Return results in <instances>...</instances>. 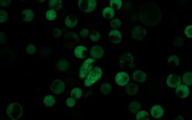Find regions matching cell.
<instances>
[{
	"mask_svg": "<svg viewBox=\"0 0 192 120\" xmlns=\"http://www.w3.org/2000/svg\"><path fill=\"white\" fill-rule=\"evenodd\" d=\"M75 104V99L72 98H69L66 101V104L68 107H72L74 106Z\"/></svg>",
	"mask_w": 192,
	"mask_h": 120,
	"instance_id": "37",
	"label": "cell"
},
{
	"mask_svg": "<svg viewBox=\"0 0 192 120\" xmlns=\"http://www.w3.org/2000/svg\"><path fill=\"white\" fill-rule=\"evenodd\" d=\"M151 113L153 117L155 118H161L164 114L163 109L160 105H154L151 109Z\"/></svg>",
	"mask_w": 192,
	"mask_h": 120,
	"instance_id": "15",
	"label": "cell"
},
{
	"mask_svg": "<svg viewBox=\"0 0 192 120\" xmlns=\"http://www.w3.org/2000/svg\"><path fill=\"white\" fill-rule=\"evenodd\" d=\"M78 23V19L74 15H69L65 20V23L68 27L73 28L75 27Z\"/></svg>",
	"mask_w": 192,
	"mask_h": 120,
	"instance_id": "17",
	"label": "cell"
},
{
	"mask_svg": "<svg viewBox=\"0 0 192 120\" xmlns=\"http://www.w3.org/2000/svg\"><path fill=\"white\" fill-rule=\"evenodd\" d=\"M102 75L101 69L99 67L96 66L90 72L85 79L84 85L85 86L89 87L101 78Z\"/></svg>",
	"mask_w": 192,
	"mask_h": 120,
	"instance_id": "2",
	"label": "cell"
},
{
	"mask_svg": "<svg viewBox=\"0 0 192 120\" xmlns=\"http://www.w3.org/2000/svg\"><path fill=\"white\" fill-rule=\"evenodd\" d=\"M114 11L111 8H106L103 11V16L106 19H111L114 17Z\"/></svg>",
	"mask_w": 192,
	"mask_h": 120,
	"instance_id": "22",
	"label": "cell"
},
{
	"mask_svg": "<svg viewBox=\"0 0 192 120\" xmlns=\"http://www.w3.org/2000/svg\"><path fill=\"white\" fill-rule=\"evenodd\" d=\"M74 54L79 59H83L86 57L88 54V50L84 46H78L74 50Z\"/></svg>",
	"mask_w": 192,
	"mask_h": 120,
	"instance_id": "14",
	"label": "cell"
},
{
	"mask_svg": "<svg viewBox=\"0 0 192 120\" xmlns=\"http://www.w3.org/2000/svg\"><path fill=\"white\" fill-rule=\"evenodd\" d=\"M11 120H17L16 119H12Z\"/></svg>",
	"mask_w": 192,
	"mask_h": 120,
	"instance_id": "45",
	"label": "cell"
},
{
	"mask_svg": "<svg viewBox=\"0 0 192 120\" xmlns=\"http://www.w3.org/2000/svg\"><path fill=\"white\" fill-rule=\"evenodd\" d=\"M129 108L130 110L132 113H136L140 110L141 105L138 102L134 101L130 104Z\"/></svg>",
	"mask_w": 192,
	"mask_h": 120,
	"instance_id": "25",
	"label": "cell"
},
{
	"mask_svg": "<svg viewBox=\"0 0 192 120\" xmlns=\"http://www.w3.org/2000/svg\"><path fill=\"white\" fill-rule=\"evenodd\" d=\"M83 92L80 89L75 88L72 90L71 93V96L73 99H78L82 96Z\"/></svg>",
	"mask_w": 192,
	"mask_h": 120,
	"instance_id": "26",
	"label": "cell"
},
{
	"mask_svg": "<svg viewBox=\"0 0 192 120\" xmlns=\"http://www.w3.org/2000/svg\"><path fill=\"white\" fill-rule=\"evenodd\" d=\"M26 50L28 54H33L36 51V48L33 44H29L26 47Z\"/></svg>",
	"mask_w": 192,
	"mask_h": 120,
	"instance_id": "35",
	"label": "cell"
},
{
	"mask_svg": "<svg viewBox=\"0 0 192 120\" xmlns=\"http://www.w3.org/2000/svg\"><path fill=\"white\" fill-rule=\"evenodd\" d=\"M146 30L141 26H137L133 29L132 35L134 39L138 41L143 40L146 35Z\"/></svg>",
	"mask_w": 192,
	"mask_h": 120,
	"instance_id": "7",
	"label": "cell"
},
{
	"mask_svg": "<svg viewBox=\"0 0 192 120\" xmlns=\"http://www.w3.org/2000/svg\"><path fill=\"white\" fill-rule=\"evenodd\" d=\"M122 40V35L120 31L114 30L110 32L108 35V40L113 43H120Z\"/></svg>",
	"mask_w": 192,
	"mask_h": 120,
	"instance_id": "12",
	"label": "cell"
},
{
	"mask_svg": "<svg viewBox=\"0 0 192 120\" xmlns=\"http://www.w3.org/2000/svg\"><path fill=\"white\" fill-rule=\"evenodd\" d=\"M104 51L103 48L100 46H96L93 47L90 51V54L94 58L99 59L103 57Z\"/></svg>",
	"mask_w": 192,
	"mask_h": 120,
	"instance_id": "11",
	"label": "cell"
},
{
	"mask_svg": "<svg viewBox=\"0 0 192 120\" xmlns=\"http://www.w3.org/2000/svg\"><path fill=\"white\" fill-rule=\"evenodd\" d=\"M175 120H184V118L182 116H178Z\"/></svg>",
	"mask_w": 192,
	"mask_h": 120,
	"instance_id": "43",
	"label": "cell"
},
{
	"mask_svg": "<svg viewBox=\"0 0 192 120\" xmlns=\"http://www.w3.org/2000/svg\"><path fill=\"white\" fill-rule=\"evenodd\" d=\"M47 19L50 21H53L56 18L57 14L55 10H50L47 11L46 14Z\"/></svg>",
	"mask_w": 192,
	"mask_h": 120,
	"instance_id": "31",
	"label": "cell"
},
{
	"mask_svg": "<svg viewBox=\"0 0 192 120\" xmlns=\"http://www.w3.org/2000/svg\"><path fill=\"white\" fill-rule=\"evenodd\" d=\"M95 0H80L78 1V7L85 12H89L93 11L97 6Z\"/></svg>",
	"mask_w": 192,
	"mask_h": 120,
	"instance_id": "5",
	"label": "cell"
},
{
	"mask_svg": "<svg viewBox=\"0 0 192 120\" xmlns=\"http://www.w3.org/2000/svg\"><path fill=\"white\" fill-rule=\"evenodd\" d=\"M138 86L136 83H130L126 87L127 93L131 96L136 94L138 91Z\"/></svg>",
	"mask_w": 192,
	"mask_h": 120,
	"instance_id": "20",
	"label": "cell"
},
{
	"mask_svg": "<svg viewBox=\"0 0 192 120\" xmlns=\"http://www.w3.org/2000/svg\"><path fill=\"white\" fill-rule=\"evenodd\" d=\"M189 89L186 86L181 85L178 87L176 89V94L180 99H184L187 97L189 94Z\"/></svg>",
	"mask_w": 192,
	"mask_h": 120,
	"instance_id": "13",
	"label": "cell"
},
{
	"mask_svg": "<svg viewBox=\"0 0 192 120\" xmlns=\"http://www.w3.org/2000/svg\"><path fill=\"white\" fill-rule=\"evenodd\" d=\"M183 82L186 85H192V73L188 72L184 75L182 77Z\"/></svg>",
	"mask_w": 192,
	"mask_h": 120,
	"instance_id": "23",
	"label": "cell"
},
{
	"mask_svg": "<svg viewBox=\"0 0 192 120\" xmlns=\"http://www.w3.org/2000/svg\"><path fill=\"white\" fill-rule=\"evenodd\" d=\"M53 34L55 37H59L61 35V31L59 29H55L53 32Z\"/></svg>",
	"mask_w": 192,
	"mask_h": 120,
	"instance_id": "41",
	"label": "cell"
},
{
	"mask_svg": "<svg viewBox=\"0 0 192 120\" xmlns=\"http://www.w3.org/2000/svg\"><path fill=\"white\" fill-rule=\"evenodd\" d=\"M95 60L92 58H89L86 60L82 65L79 71V76L80 79L85 78L88 73L93 68Z\"/></svg>",
	"mask_w": 192,
	"mask_h": 120,
	"instance_id": "6",
	"label": "cell"
},
{
	"mask_svg": "<svg viewBox=\"0 0 192 120\" xmlns=\"http://www.w3.org/2000/svg\"><path fill=\"white\" fill-rule=\"evenodd\" d=\"M168 62L170 66L175 67L179 65V60L177 56L172 55L168 59Z\"/></svg>",
	"mask_w": 192,
	"mask_h": 120,
	"instance_id": "29",
	"label": "cell"
},
{
	"mask_svg": "<svg viewBox=\"0 0 192 120\" xmlns=\"http://www.w3.org/2000/svg\"><path fill=\"white\" fill-rule=\"evenodd\" d=\"M133 78L137 82L143 83L146 80V75L143 72L137 70L133 73Z\"/></svg>",
	"mask_w": 192,
	"mask_h": 120,
	"instance_id": "16",
	"label": "cell"
},
{
	"mask_svg": "<svg viewBox=\"0 0 192 120\" xmlns=\"http://www.w3.org/2000/svg\"><path fill=\"white\" fill-rule=\"evenodd\" d=\"M7 112L9 117L16 119L22 116L23 110L22 107L20 104L17 103H13L9 105Z\"/></svg>",
	"mask_w": 192,
	"mask_h": 120,
	"instance_id": "3",
	"label": "cell"
},
{
	"mask_svg": "<svg viewBox=\"0 0 192 120\" xmlns=\"http://www.w3.org/2000/svg\"><path fill=\"white\" fill-rule=\"evenodd\" d=\"M8 18V15L7 12L4 10L0 11V23L5 22Z\"/></svg>",
	"mask_w": 192,
	"mask_h": 120,
	"instance_id": "34",
	"label": "cell"
},
{
	"mask_svg": "<svg viewBox=\"0 0 192 120\" xmlns=\"http://www.w3.org/2000/svg\"><path fill=\"white\" fill-rule=\"evenodd\" d=\"M111 26L114 29L120 28L121 26V22L118 18H115L113 19L111 21Z\"/></svg>",
	"mask_w": 192,
	"mask_h": 120,
	"instance_id": "32",
	"label": "cell"
},
{
	"mask_svg": "<svg viewBox=\"0 0 192 120\" xmlns=\"http://www.w3.org/2000/svg\"><path fill=\"white\" fill-rule=\"evenodd\" d=\"M136 119L137 120H149V115L145 111H142L137 114Z\"/></svg>",
	"mask_w": 192,
	"mask_h": 120,
	"instance_id": "28",
	"label": "cell"
},
{
	"mask_svg": "<svg viewBox=\"0 0 192 120\" xmlns=\"http://www.w3.org/2000/svg\"><path fill=\"white\" fill-rule=\"evenodd\" d=\"M186 35L189 38H192V25L187 26L185 31Z\"/></svg>",
	"mask_w": 192,
	"mask_h": 120,
	"instance_id": "36",
	"label": "cell"
},
{
	"mask_svg": "<svg viewBox=\"0 0 192 120\" xmlns=\"http://www.w3.org/2000/svg\"><path fill=\"white\" fill-rule=\"evenodd\" d=\"M110 4L111 8L117 10L121 8L122 3L120 0H112L110 2Z\"/></svg>",
	"mask_w": 192,
	"mask_h": 120,
	"instance_id": "27",
	"label": "cell"
},
{
	"mask_svg": "<svg viewBox=\"0 0 192 120\" xmlns=\"http://www.w3.org/2000/svg\"><path fill=\"white\" fill-rule=\"evenodd\" d=\"M34 18V14L30 9H26L21 13V18L24 21L29 22L32 21Z\"/></svg>",
	"mask_w": 192,
	"mask_h": 120,
	"instance_id": "18",
	"label": "cell"
},
{
	"mask_svg": "<svg viewBox=\"0 0 192 120\" xmlns=\"http://www.w3.org/2000/svg\"><path fill=\"white\" fill-rule=\"evenodd\" d=\"M80 35H81L82 37H83V38H86L89 35V32L87 29H82L80 31Z\"/></svg>",
	"mask_w": 192,
	"mask_h": 120,
	"instance_id": "40",
	"label": "cell"
},
{
	"mask_svg": "<svg viewBox=\"0 0 192 120\" xmlns=\"http://www.w3.org/2000/svg\"><path fill=\"white\" fill-rule=\"evenodd\" d=\"M49 6L51 10L55 11L59 10L62 7V2L59 0H51L49 2Z\"/></svg>",
	"mask_w": 192,
	"mask_h": 120,
	"instance_id": "19",
	"label": "cell"
},
{
	"mask_svg": "<svg viewBox=\"0 0 192 120\" xmlns=\"http://www.w3.org/2000/svg\"><path fill=\"white\" fill-rule=\"evenodd\" d=\"M139 19L145 25L154 26L160 18V12L157 6L151 3L144 4L139 11Z\"/></svg>",
	"mask_w": 192,
	"mask_h": 120,
	"instance_id": "1",
	"label": "cell"
},
{
	"mask_svg": "<svg viewBox=\"0 0 192 120\" xmlns=\"http://www.w3.org/2000/svg\"><path fill=\"white\" fill-rule=\"evenodd\" d=\"M37 1L38 2L42 3L43 2H44V1H42L41 0V1Z\"/></svg>",
	"mask_w": 192,
	"mask_h": 120,
	"instance_id": "44",
	"label": "cell"
},
{
	"mask_svg": "<svg viewBox=\"0 0 192 120\" xmlns=\"http://www.w3.org/2000/svg\"><path fill=\"white\" fill-rule=\"evenodd\" d=\"M111 90V87L109 84L104 83L100 88V91L103 94L107 95L109 94Z\"/></svg>",
	"mask_w": 192,
	"mask_h": 120,
	"instance_id": "30",
	"label": "cell"
},
{
	"mask_svg": "<svg viewBox=\"0 0 192 120\" xmlns=\"http://www.w3.org/2000/svg\"><path fill=\"white\" fill-rule=\"evenodd\" d=\"M49 53V49L47 48H43L41 49V54L42 56L44 57H47Z\"/></svg>",
	"mask_w": 192,
	"mask_h": 120,
	"instance_id": "42",
	"label": "cell"
},
{
	"mask_svg": "<svg viewBox=\"0 0 192 120\" xmlns=\"http://www.w3.org/2000/svg\"><path fill=\"white\" fill-rule=\"evenodd\" d=\"M79 41V38L78 35L75 32H70L68 33L65 35L63 40V44L69 48L75 47Z\"/></svg>",
	"mask_w": 192,
	"mask_h": 120,
	"instance_id": "4",
	"label": "cell"
},
{
	"mask_svg": "<svg viewBox=\"0 0 192 120\" xmlns=\"http://www.w3.org/2000/svg\"><path fill=\"white\" fill-rule=\"evenodd\" d=\"M55 102V98L51 95L46 96L44 98V103L46 106L52 107L54 105Z\"/></svg>",
	"mask_w": 192,
	"mask_h": 120,
	"instance_id": "24",
	"label": "cell"
},
{
	"mask_svg": "<svg viewBox=\"0 0 192 120\" xmlns=\"http://www.w3.org/2000/svg\"><path fill=\"white\" fill-rule=\"evenodd\" d=\"M65 88L66 86L63 81L56 80L53 82L51 86V90L55 94H60L64 92Z\"/></svg>",
	"mask_w": 192,
	"mask_h": 120,
	"instance_id": "8",
	"label": "cell"
},
{
	"mask_svg": "<svg viewBox=\"0 0 192 120\" xmlns=\"http://www.w3.org/2000/svg\"><path fill=\"white\" fill-rule=\"evenodd\" d=\"M11 3V1L10 0H6V1H4V0H1L0 1V4H1L2 7H8L10 5Z\"/></svg>",
	"mask_w": 192,
	"mask_h": 120,
	"instance_id": "39",
	"label": "cell"
},
{
	"mask_svg": "<svg viewBox=\"0 0 192 120\" xmlns=\"http://www.w3.org/2000/svg\"><path fill=\"white\" fill-rule=\"evenodd\" d=\"M100 34L97 31H94L91 33L90 35V39L93 41H97L100 40Z\"/></svg>",
	"mask_w": 192,
	"mask_h": 120,
	"instance_id": "33",
	"label": "cell"
},
{
	"mask_svg": "<svg viewBox=\"0 0 192 120\" xmlns=\"http://www.w3.org/2000/svg\"><path fill=\"white\" fill-rule=\"evenodd\" d=\"M167 84L171 88H175L181 83V79L179 76L176 74L170 75L168 77Z\"/></svg>",
	"mask_w": 192,
	"mask_h": 120,
	"instance_id": "9",
	"label": "cell"
},
{
	"mask_svg": "<svg viewBox=\"0 0 192 120\" xmlns=\"http://www.w3.org/2000/svg\"><path fill=\"white\" fill-rule=\"evenodd\" d=\"M57 68L60 71L64 72L67 71L69 68V63L67 60L62 59L58 61L57 64Z\"/></svg>",
	"mask_w": 192,
	"mask_h": 120,
	"instance_id": "21",
	"label": "cell"
},
{
	"mask_svg": "<svg viewBox=\"0 0 192 120\" xmlns=\"http://www.w3.org/2000/svg\"><path fill=\"white\" fill-rule=\"evenodd\" d=\"M115 80L118 85L121 86H124L129 82V76L127 73L123 72L119 73L116 76Z\"/></svg>",
	"mask_w": 192,
	"mask_h": 120,
	"instance_id": "10",
	"label": "cell"
},
{
	"mask_svg": "<svg viewBox=\"0 0 192 120\" xmlns=\"http://www.w3.org/2000/svg\"><path fill=\"white\" fill-rule=\"evenodd\" d=\"M7 41V36L4 32H1L0 33V42L1 44H4Z\"/></svg>",
	"mask_w": 192,
	"mask_h": 120,
	"instance_id": "38",
	"label": "cell"
}]
</instances>
